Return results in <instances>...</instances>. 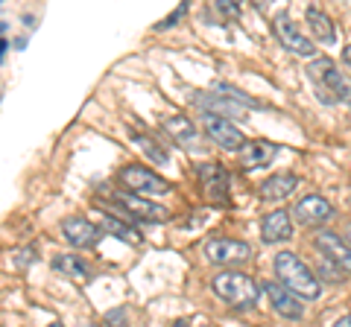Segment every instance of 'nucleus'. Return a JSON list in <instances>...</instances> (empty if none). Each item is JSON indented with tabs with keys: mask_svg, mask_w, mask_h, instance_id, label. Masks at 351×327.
Masks as SVG:
<instances>
[{
	"mask_svg": "<svg viewBox=\"0 0 351 327\" xmlns=\"http://www.w3.org/2000/svg\"><path fill=\"white\" fill-rule=\"evenodd\" d=\"M307 27H311V32L316 36V41H322V44H334L337 41V29L331 24V18H328L322 9H316V6H307Z\"/></svg>",
	"mask_w": 351,
	"mask_h": 327,
	"instance_id": "2eb2a0df",
	"label": "nucleus"
},
{
	"mask_svg": "<svg viewBox=\"0 0 351 327\" xmlns=\"http://www.w3.org/2000/svg\"><path fill=\"white\" fill-rule=\"evenodd\" d=\"M199 181L205 187V196L211 202H226L228 196V176L219 164H202L199 167Z\"/></svg>",
	"mask_w": 351,
	"mask_h": 327,
	"instance_id": "ddd939ff",
	"label": "nucleus"
},
{
	"mask_svg": "<svg viewBox=\"0 0 351 327\" xmlns=\"http://www.w3.org/2000/svg\"><path fill=\"white\" fill-rule=\"evenodd\" d=\"M276 278H278L281 287H287L293 292V296L307 298V301H316L319 298V292H322L319 278H316L293 252L276 254Z\"/></svg>",
	"mask_w": 351,
	"mask_h": 327,
	"instance_id": "f257e3e1",
	"label": "nucleus"
},
{
	"mask_svg": "<svg viewBox=\"0 0 351 327\" xmlns=\"http://www.w3.org/2000/svg\"><path fill=\"white\" fill-rule=\"evenodd\" d=\"M278 146L269 144V140H255L243 149V167L246 170H261V167H269V161L276 158Z\"/></svg>",
	"mask_w": 351,
	"mask_h": 327,
	"instance_id": "dca6fc26",
	"label": "nucleus"
},
{
	"mask_svg": "<svg viewBox=\"0 0 351 327\" xmlns=\"http://www.w3.org/2000/svg\"><path fill=\"white\" fill-rule=\"evenodd\" d=\"M202 126H205L208 138H211L217 146L228 149V152H240V149L249 146V144H246V135L240 132L234 123H228L223 114H211V112L202 114Z\"/></svg>",
	"mask_w": 351,
	"mask_h": 327,
	"instance_id": "20e7f679",
	"label": "nucleus"
},
{
	"mask_svg": "<svg viewBox=\"0 0 351 327\" xmlns=\"http://www.w3.org/2000/svg\"><path fill=\"white\" fill-rule=\"evenodd\" d=\"M334 327H351V315H343V319H339Z\"/></svg>",
	"mask_w": 351,
	"mask_h": 327,
	"instance_id": "393cba45",
	"label": "nucleus"
},
{
	"mask_svg": "<svg viewBox=\"0 0 351 327\" xmlns=\"http://www.w3.org/2000/svg\"><path fill=\"white\" fill-rule=\"evenodd\" d=\"M293 213H295V220L307 228H322L334 216V208L328 199H322V196H304V199L295 205Z\"/></svg>",
	"mask_w": 351,
	"mask_h": 327,
	"instance_id": "9b49d317",
	"label": "nucleus"
},
{
	"mask_svg": "<svg viewBox=\"0 0 351 327\" xmlns=\"http://www.w3.org/2000/svg\"><path fill=\"white\" fill-rule=\"evenodd\" d=\"M316 248L325 254V260H331V263L346 272V275H351V246L346 237H339L334 231H316Z\"/></svg>",
	"mask_w": 351,
	"mask_h": 327,
	"instance_id": "6e6552de",
	"label": "nucleus"
},
{
	"mask_svg": "<svg viewBox=\"0 0 351 327\" xmlns=\"http://www.w3.org/2000/svg\"><path fill=\"white\" fill-rule=\"evenodd\" d=\"M135 138H138V144H141V149H144L147 155H152V158H156L158 164H164V161H167V152H161L156 144H152L149 138H141V135H135Z\"/></svg>",
	"mask_w": 351,
	"mask_h": 327,
	"instance_id": "412c9836",
	"label": "nucleus"
},
{
	"mask_svg": "<svg viewBox=\"0 0 351 327\" xmlns=\"http://www.w3.org/2000/svg\"><path fill=\"white\" fill-rule=\"evenodd\" d=\"M62 234L73 248H94L100 243V228L94 222H88L85 216H68L62 222Z\"/></svg>",
	"mask_w": 351,
	"mask_h": 327,
	"instance_id": "9d476101",
	"label": "nucleus"
},
{
	"mask_svg": "<svg viewBox=\"0 0 351 327\" xmlns=\"http://www.w3.org/2000/svg\"><path fill=\"white\" fill-rule=\"evenodd\" d=\"M91 327H97V324H91Z\"/></svg>",
	"mask_w": 351,
	"mask_h": 327,
	"instance_id": "c85d7f7f",
	"label": "nucleus"
},
{
	"mask_svg": "<svg viewBox=\"0 0 351 327\" xmlns=\"http://www.w3.org/2000/svg\"><path fill=\"white\" fill-rule=\"evenodd\" d=\"M164 129L176 138V144H182V146H193L196 144V138H199V132H196V126L191 123L188 117H170V120H164Z\"/></svg>",
	"mask_w": 351,
	"mask_h": 327,
	"instance_id": "6ab92c4d",
	"label": "nucleus"
},
{
	"mask_svg": "<svg viewBox=\"0 0 351 327\" xmlns=\"http://www.w3.org/2000/svg\"><path fill=\"white\" fill-rule=\"evenodd\" d=\"M295 184H299V179H295L293 172H278V176H269L261 184V193H263V199L278 202V199H287V196L295 190Z\"/></svg>",
	"mask_w": 351,
	"mask_h": 327,
	"instance_id": "f3484780",
	"label": "nucleus"
},
{
	"mask_svg": "<svg viewBox=\"0 0 351 327\" xmlns=\"http://www.w3.org/2000/svg\"><path fill=\"white\" fill-rule=\"evenodd\" d=\"M205 257L214 266H240L252 257V246L240 243V239H226V237H214L205 243Z\"/></svg>",
	"mask_w": 351,
	"mask_h": 327,
	"instance_id": "7ed1b4c3",
	"label": "nucleus"
},
{
	"mask_svg": "<svg viewBox=\"0 0 351 327\" xmlns=\"http://www.w3.org/2000/svg\"><path fill=\"white\" fill-rule=\"evenodd\" d=\"M50 266L56 269L59 275L73 278V280H88V278H91V269H88V263H85V260H80V257H73V254H56Z\"/></svg>",
	"mask_w": 351,
	"mask_h": 327,
	"instance_id": "a211bd4d",
	"label": "nucleus"
},
{
	"mask_svg": "<svg viewBox=\"0 0 351 327\" xmlns=\"http://www.w3.org/2000/svg\"><path fill=\"white\" fill-rule=\"evenodd\" d=\"M103 231H106V234H114V237H120V239H126V243H129V239H132V243L138 239L135 228H129L126 222H120L117 216H103Z\"/></svg>",
	"mask_w": 351,
	"mask_h": 327,
	"instance_id": "aec40b11",
	"label": "nucleus"
},
{
	"mask_svg": "<svg viewBox=\"0 0 351 327\" xmlns=\"http://www.w3.org/2000/svg\"><path fill=\"white\" fill-rule=\"evenodd\" d=\"M217 9H219V12H226V15H237L240 12L232 0H217Z\"/></svg>",
	"mask_w": 351,
	"mask_h": 327,
	"instance_id": "b1692460",
	"label": "nucleus"
},
{
	"mask_svg": "<svg viewBox=\"0 0 351 327\" xmlns=\"http://www.w3.org/2000/svg\"><path fill=\"white\" fill-rule=\"evenodd\" d=\"M184 9H188V6H179V9H176V12H170V15H167V18H164L161 24H158V29H167V27L173 24V21H179V18L184 15Z\"/></svg>",
	"mask_w": 351,
	"mask_h": 327,
	"instance_id": "5701e85b",
	"label": "nucleus"
},
{
	"mask_svg": "<svg viewBox=\"0 0 351 327\" xmlns=\"http://www.w3.org/2000/svg\"><path fill=\"white\" fill-rule=\"evenodd\" d=\"M176 327H184V324H176Z\"/></svg>",
	"mask_w": 351,
	"mask_h": 327,
	"instance_id": "cd10ccee",
	"label": "nucleus"
},
{
	"mask_svg": "<svg viewBox=\"0 0 351 327\" xmlns=\"http://www.w3.org/2000/svg\"><path fill=\"white\" fill-rule=\"evenodd\" d=\"M112 202L120 205L129 216H135V220H147V222H164L170 216L167 208H161V205H152L149 199L144 196H135V193H114Z\"/></svg>",
	"mask_w": 351,
	"mask_h": 327,
	"instance_id": "1a4fd4ad",
	"label": "nucleus"
},
{
	"mask_svg": "<svg viewBox=\"0 0 351 327\" xmlns=\"http://www.w3.org/2000/svg\"><path fill=\"white\" fill-rule=\"evenodd\" d=\"M106 324H112V327H129L126 319H123V310H112L106 315Z\"/></svg>",
	"mask_w": 351,
	"mask_h": 327,
	"instance_id": "4be33fe9",
	"label": "nucleus"
},
{
	"mask_svg": "<svg viewBox=\"0 0 351 327\" xmlns=\"http://www.w3.org/2000/svg\"><path fill=\"white\" fill-rule=\"evenodd\" d=\"M261 234L263 243H284L293 234V222H290V211H272L263 216L261 222Z\"/></svg>",
	"mask_w": 351,
	"mask_h": 327,
	"instance_id": "4468645a",
	"label": "nucleus"
},
{
	"mask_svg": "<svg viewBox=\"0 0 351 327\" xmlns=\"http://www.w3.org/2000/svg\"><path fill=\"white\" fill-rule=\"evenodd\" d=\"M120 181L135 193V196H164L170 193V181H164L158 172H152L147 167H123L120 170Z\"/></svg>",
	"mask_w": 351,
	"mask_h": 327,
	"instance_id": "39448f33",
	"label": "nucleus"
},
{
	"mask_svg": "<svg viewBox=\"0 0 351 327\" xmlns=\"http://www.w3.org/2000/svg\"><path fill=\"white\" fill-rule=\"evenodd\" d=\"M346 239H348V246H351V222L346 225Z\"/></svg>",
	"mask_w": 351,
	"mask_h": 327,
	"instance_id": "bb28decb",
	"label": "nucleus"
},
{
	"mask_svg": "<svg viewBox=\"0 0 351 327\" xmlns=\"http://www.w3.org/2000/svg\"><path fill=\"white\" fill-rule=\"evenodd\" d=\"M272 29H276V36L284 47H287L290 53H295V56H304V59H311L316 47H313V41L304 36V32L299 29V24L287 15V12H278L276 21H272Z\"/></svg>",
	"mask_w": 351,
	"mask_h": 327,
	"instance_id": "423d86ee",
	"label": "nucleus"
},
{
	"mask_svg": "<svg viewBox=\"0 0 351 327\" xmlns=\"http://www.w3.org/2000/svg\"><path fill=\"white\" fill-rule=\"evenodd\" d=\"M307 73H311V79H313V82L325 85V88L331 91V96H339L343 103L351 105V82L334 68V62H331V59H316V62H311Z\"/></svg>",
	"mask_w": 351,
	"mask_h": 327,
	"instance_id": "0eeeda50",
	"label": "nucleus"
},
{
	"mask_svg": "<svg viewBox=\"0 0 351 327\" xmlns=\"http://www.w3.org/2000/svg\"><path fill=\"white\" fill-rule=\"evenodd\" d=\"M343 59H346V64H348V68H351V44L343 50Z\"/></svg>",
	"mask_w": 351,
	"mask_h": 327,
	"instance_id": "a878e982",
	"label": "nucleus"
},
{
	"mask_svg": "<svg viewBox=\"0 0 351 327\" xmlns=\"http://www.w3.org/2000/svg\"><path fill=\"white\" fill-rule=\"evenodd\" d=\"M261 289L269 298V307L278 315H284V319H302V304L295 301V296L287 287H281V283H263Z\"/></svg>",
	"mask_w": 351,
	"mask_h": 327,
	"instance_id": "f8f14e48",
	"label": "nucleus"
},
{
	"mask_svg": "<svg viewBox=\"0 0 351 327\" xmlns=\"http://www.w3.org/2000/svg\"><path fill=\"white\" fill-rule=\"evenodd\" d=\"M211 287L217 292V298L232 304L234 310H252L261 296V287L249 275H243V272H219L211 280Z\"/></svg>",
	"mask_w": 351,
	"mask_h": 327,
	"instance_id": "f03ea898",
	"label": "nucleus"
}]
</instances>
